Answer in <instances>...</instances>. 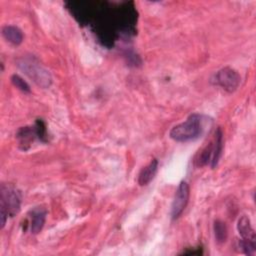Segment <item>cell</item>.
<instances>
[{
	"label": "cell",
	"instance_id": "cell-1",
	"mask_svg": "<svg viewBox=\"0 0 256 256\" xmlns=\"http://www.w3.org/2000/svg\"><path fill=\"white\" fill-rule=\"evenodd\" d=\"M203 130L202 119L199 114L191 115L185 122L174 126L169 136L171 139L177 142H187L194 140L200 136Z\"/></svg>",
	"mask_w": 256,
	"mask_h": 256
},
{
	"label": "cell",
	"instance_id": "cell-2",
	"mask_svg": "<svg viewBox=\"0 0 256 256\" xmlns=\"http://www.w3.org/2000/svg\"><path fill=\"white\" fill-rule=\"evenodd\" d=\"M19 68L41 87H48L51 84V76L39 63L30 59H23L18 62Z\"/></svg>",
	"mask_w": 256,
	"mask_h": 256
},
{
	"label": "cell",
	"instance_id": "cell-3",
	"mask_svg": "<svg viewBox=\"0 0 256 256\" xmlns=\"http://www.w3.org/2000/svg\"><path fill=\"white\" fill-rule=\"evenodd\" d=\"M20 210V197L15 189L8 186H1L0 192V211L7 216L13 217Z\"/></svg>",
	"mask_w": 256,
	"mask_h": 256
},
{
	"label": "cell",
	"instance_id": "cell-4",
	"mask_svg": "<svg viewBox=\"0 0 256 256\" xmlns=\"http://www.w3.org/2000/svg\"><path fill=\"white\" fill-rule=\"evenodd\" d=\"M216 81L227 92H234L238 88L241 78L236 70L225 67L216 74Z\"/></svg>",
	"mask_w": 256,
	"mask_h": 256
},
{
	"label": "cell",
	"instance_id": "cell-5",
	"mask_svg": "<svg viewBox=\"0 0 256 256\" xmlns=\"http://www.w3.org/2000/svg\"><path fill=\"white\" fill-rule=\"evenodd\" d=\"M189 194H190V190H189L188 184L184 181L180 182L172 202V207H171L172 219H177L182 214V212L187 206V203L189 200Z\"/></svg>",
	"mask_w": 256,
	"mask_h": 256
},
{
	"label": "cell",
	"instance_id": "cell-6",
	"mask_svg": "<svg viewBox=\"0 0 256 256\" xmlns=\"http://www.w3.org/2000/svg\"><path fill=\"white\" fill-rule=\"evenodd\" d=\"M237 229L239 234L242 237L243 241H247V242H251V243H256V236H255V231L251 226L250 223V219L243 215L239 220H238V224H237Z\"/></svg>",
	"mask_w": 256,
	"mask_h": 256
},
{
	"label": "cell",
	"instance_id": "cell-7",
	"mask_svg": "<svg viewBox=\"0 0 256 256\" xmlns=\"http://www.w3.org/2000/svg\"><path fill=\"white\" fill-rule=\"evenodd\" d=\"M46 219V210L43 208H36L31 212V224L30 230L32 234H38L41 232Z\"/></svg>",
	"mask_w": 256,
	"mask_h": 256
},
{
	"label": "cell",
	"instance_id": "cell-8",
	"mask_svg": "<svg viewBox=\"0 0 256 256\" xmlns=\"http://www.w3.org/2000/svg\"><path fill=\"white\" fill-rule=\"evenodd\" d=\"M158 169V161L156 159L151 160V162L145 166L139 173L138 176V183L141 186L147 185L150 181L155 177Z\"/></svg>",
	"mask_w": 256,
	"mask_h": 256
},
{
	"label": "cell",
	"instance_id": "cell-9",
	"mask_svg": "<svg viewBox=\"0 0 256 256\" xmlns=\"http://www.w3.org/2000/svg\"><path fill=\"white\" fill-rule=\"evenodd\" d=\"M3 37L13 45H19L23 41L22 31L13 25H6L2 28Z\"/></svg>",
	"mask_w": 256,
	"mask_h": 256
},
{
	"label": "cell",
	"instance_id": "cell-10",
	"mask_svg": "<svg viewBox=\"0 0 256 256\" xmlns=\"http://www.w3.org/2000/svg\"><path fill=\"white\" fill-rule=\"evenodd\" d=\"M222 149H223V134L221 129H217L216 134H215V143L213 144V153H212V158H211V166L214 168L222 154Z\"/></svg>",
	"mask_w": 256,
	"mask_h": 256
},
{
	"label": "cell",
	"instance_id": "cell-11",
	"mask_svg": "<svg viewBox=\"0 0 256 256\" xmlns=\"http://www.w3.org/2000/svg\"><path fill=\"white\" fill-rule=\"evenodd\" d=\"M214 235H215V239L218 243H223L226 241L227 239V227L225 225V223L221 220H216L214 222Z\"/></svg>",
	"mask_w": 256,
	"mask_h": 256
},
{
	"label": "cell",
	"instance_id": "cell-12",
	"mask_svg": "<svg viewBox=\"0 0 256 256\" xmlns=\"http://www.w3.org/2000/svg\"><path fill=\"white\" fill-rule=\"evenodd\" d=\"M11 81H12L13 85H14V86H16L18 89H20L21 91L26 92V93H29V92L31 91L30 86L28 85V83H27L26 81H24V80H23L19 75H16V74L12 75V77H11Z\"/></svg>",
	"mask_w": 256,
	"mask_h": 256
}]
</instances>
